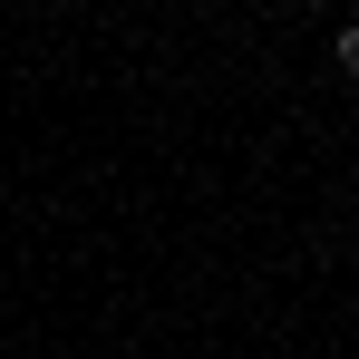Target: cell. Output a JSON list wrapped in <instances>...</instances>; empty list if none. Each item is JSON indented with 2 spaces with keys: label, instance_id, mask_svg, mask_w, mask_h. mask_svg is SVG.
Instances as JSON below:
<instances>
[{
  "label": "cell",
  "instance_id": "obj_1",
  "mask_svg": "<svg viewBox=\"0 0 359 359\" xmlns=\"http://www.w3.org/2000/svg\"><path fill=\"white\" fill-rule=\"evenodd\" d=\"M330 68H340V78H359V20L340 29V39H330Z\"/></svg>",
  "mask_w": 359,
  "mask_h": 359
}]
</instances>
